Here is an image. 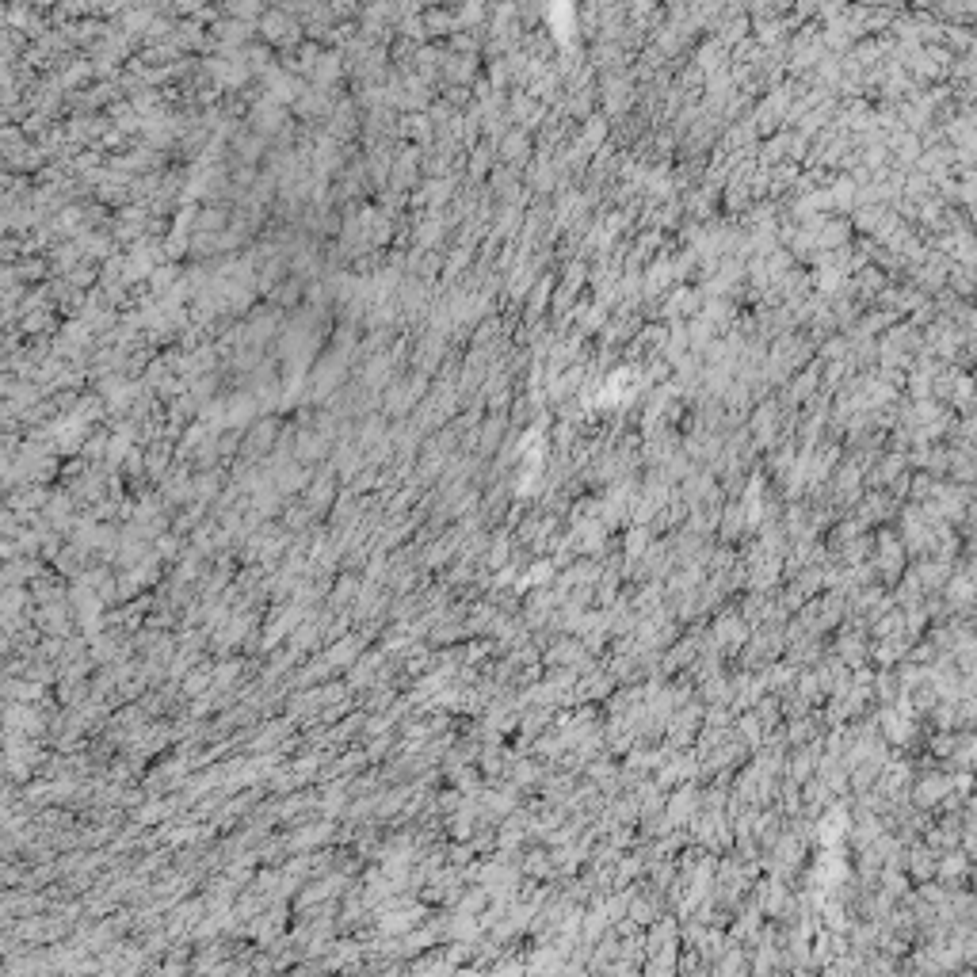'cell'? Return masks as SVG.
Instances as JSON below:
<instances>
[{
	"label": "cell",
	"instance_id": "1",
	"mask_svg": "<svg viewBox=\"0 0 977 977\" xmlns=\"http://www.w3.org/2000/svg\"><path fill=\"white\" fill-rule=\"evenodd\" d=\"M4 722H8V726H20L23 733L39 729V718L31 714V707H4Z\"/></svg>",
	"mask_w": 977,
	"mask_h": 977
}]
</instances>
